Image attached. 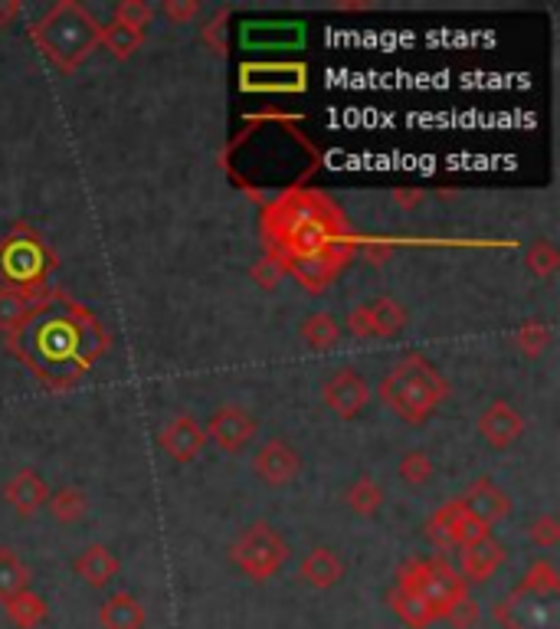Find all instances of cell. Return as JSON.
<instances>
[{
    "label": "cell",
    "instance_id": "1",
    "mask_svg": "<svg viewBox=\"0 0 560 629\" xmlns=\"http://www.w3.org/2000/svg\"><path fill=\"white\" fill-rule=\"evenodd\" d=\"M99 30L102 27L89 17V10H82L73 0H63V4L50 7L37 20L30 37L53 66L69 73V69H76L99 46Z\"/></svg>",
    "mask_w": 560,
    "mask_h": 629
},
{
    "label": "cell",
    "instance_id": "2",
    "mask_svg": "<svg viewBox=\"0 0 560 629\" xmlns=\"http://www.w3.org/2000/svg\"><path fill=\"white\" fill-rule=\"evenodd\" d=\"M446 394L449 384L443 381V374L420 354H410L400 364H393V371L380 384L384 403L407 423H423L446 400Z\"/></svg>",
    "mask_w": 560,
    "mask_h": 629
},
{
    "label": "cell",
    "instance_id": "3",
    "mask_svg": "<svg viewBox=\"0 0 560 629\" xmlns=\"http://www.w3.org/2000/svg\"><path fill=\"white\" fill-rule=\"evenodd\" d=\"M397 587L420 593V597L436 610L439 620H443L459 600L469 597V584L462 580L456 567L443 561V557H436V561H407V567H400Z\"/></svg>",
    "mask_w": 560,
    "mask_h": 629
},
{
    "label": "cell",
    "instance_id": "4",
    "mask_svg": "<svg viewBox=\"0 0 560 629\" xmlns=\"http://www.w3.org/2000/svg\"><path fill=\"white\" fill-rule=\"evenodd\" d=\"M233 561L246 577L269 580L282 571L285 561H289V544H285V538L272 525L256 521V525H249L240 538H236Z\"/></svg>",
    "mask_w": 560,
    "mask_h": 629
},
{
    "label": "cell",
    "instance_id": "5",
    "mask_svg": "<svg viewBox=\"0 0 560 629\" xmlns=\"http://www.w3.org/2000/svg\"><path fill=\"white\" fill-rule=\"evenodd\" d=\"M351 256V246H328L321 249V253H308V256H279L282 259V269L292 272L295 279L302 282L308 292H321L328 286L331 279H335V272L344 266V259Z\"/></svg>",
    "mask_w": 560,
    "mask_h": 629
},
{
    "label": "cell",
    "instance_id": "6",
    "mask_svg": "<svg viewBox=\"0 0 560 629\" xmlns=\"http://www.w3.org/2000/svg\"><path fill=\"white\" fill-rule=\"evenodd\" d=\"M426 534H433V541L439 548H466V544H472L475 538L488 534V528L462 502H449L430 518Z\"/></svg>",
    "mask_w": 560,
    "mask_h": 629
},
{
    "label": "cell",
    "instance_id": "7",
    "mask_svg": "<svg viewBox=\"0 0 560 629\" xmlns=\"http://www.w3.org/2000/svg\"><path fill=\"white\" fill-rule=\"evenodd\" d=\"M256 417L243 407H220L213 417L207 420L204 433L210 443H217L226 453H240L246 443H253L256 436Z\"/></svg>",
    "mask_w": 560,
    "mask_h": 629
},
{
    "label": "cell",
    "instance_id": "8",
    "mask_svg": "<svg viewBox=\"0 0 560 629\" xmlns=\"http://www.w3.org/2000/svg\"><path fill=\"white\" fill-rule=\"evenodd\" d=\"M253 472L272 489H279V485H289L302 472V456L285 439H269L253 459Z\"/></svg>",
    "mask_w": 560,
    "mask_h": 629
},
{
    "label": "cell",
    "instance_id": "9",
    "mask_svg": "<svg viewBox=\"0 0 560 629\" xmlns=\"http://www.w3.org/2000/svg\"><path fill=\"white\" fill-rule=\"evenodd\" d=\"M321 397H325V403L338 413V417L351 420L364 410L367 397H371V387H367V381L357 371L341 367V371L331 377L325 387H321Z\"/></svg>",
    "mask_w": 560,
    "mask_h": 629
},
{
    "label": "cell",
    "instance_id": "10",
    "mask_svg": "<svg viewBox=\"0 0 560 629\" xmlns=\"http://www.w3.org/2000/svg\"><path fill=\"white\" fill-rule=\"evenodd\" d=\"M161 449L177 462H190L200 456V449L207 446V433L194 417H174L158 436Z\"/></svg>",
    "mask_w": 560,
    "mask_h": 629
},
{
    "label": "cell",
    "instance_id": "11",
    "mask_svg": "<svg viewBox=\"0 0 560 629\" xmlns=\"http://www.w3.org/2000/svg\"><path fill=\"white\" fill-rule=\"evenodd\" d=\"M462 505L469 508V512L482 521V525H498V521H505L511 515V498L508 492H502L492 479H479L469 485V492L459 498Z\"/></svg>",
    "mask_w": 560,
    "mask_h": 629
},
{
    "label": "cell",
    "instance_id": "12",
    "mask_svg": "<svg viewBox=\"0 0 560 629\" xmlns=\"http://www.w3.org/2000/svg\"><path fill=\"white\" fill-rule=\"evenodd\" d=\"M521 430H524L521 413L511 407V403H505V400H495L492 407H488L479 417V433H482V439L492 449L511 446L521 436Z\"/></svg>",
    "mask_w": 560,
    "mask_h": 629
},
{
    "label": "cell",
    "instance_id": "13",
    "mask_svg": "<svg viewBox=\"0 0 560 629\" xmlns=\"http://www.w3.org/2000/svg\"><path fill=\"white\" fill-rule=\"evenodd\" d=\"M505 561V551H502V544H498L492 534H482V538H475L472 544H466L462 548V580H472V584H482V580H488L495 571H498V564Z\"/></svg>",
    "mask_w": 560,
    "mask_h": 629
},
{
    "label": "cell",
    "instance_id": "14",
    "mask_svg": "<svg viewBox=\"0 0 560 629\" xmlns=\"http://www.w3.org/2000/svg\"><path fill=\"white\" fill-rule=\"evenodd\" d=\"M43 249L40 240H23V243H7L4 246V272L14 282H23V286H30V282H37L43 276Z\"/></svg>",
    "mask_w": 560,
    "mask_h": 629
},
{
    "label": "cell",
    "instance_id": "15",
    "mask_svg": "<svg viewBox=\"0 0 560 629\" xmlns=\"http://www.w3.org/2000/svg\"><path fill=\"white\" fill-rule=\"evenodd\" d=\"M4 498L17 508L20 515H33L37 508L46 505V498H50V489H46V482L33 469H20L17 476L4 485Z\"/></svg>",
    "mask_w": 560,
    "mask_h": 629
},
{
    "label": "cell",
    "instance_id": "16",
    "mask_svg": "<svg viewBox=\"0 0 560 629\" xmlns=\"http://www.w3.org/2000/svg\"><path fill=\"white\" fill-rule=\"evenodd\" d=\"M102 629H145V607L135 600V593L118 590L99 607Z\"/></svg>",
    "mask_w": 560,
    "mask_h": 629
},
{
    "label": "cell",
    "instance_id": "17",
    "mask_svg": "<svg viewBox=\"0 0 560 629\" xmlns=\"http://www.w3.org/2000/svg\"><path fill=\"white\" fill-rule=\"evenodd\" d=\"M76 574L82 577V584L89 587H109L112 577L118 574V557L102 548V544H89L86 551L76 557Z\"/></svg>",
    "mask_w": 560,
    "mask_h": 629
},
{
    "label": "cell",
    "instance_id": "18",
    "mask_svg": "<svg viewBox=\"0 0 560 629\" xmlns=\"http://www.w3.org/2000/svg\"><path fill=\"white\" fill-rule=\"evenodd\" d=\"M341 577H344V564L331 548H312L302 561V580L315 590H331Z\"/></svg>",
    "mask_w": 560,
    "mask_h": 629
},
{
    "label": "cell",
    "instance_id": "19",
    "mask_svg": "<svg viewBox=\"0 0 560 629\" xmlns=\"http://www.w3.org/2000/svg\"><path fill=\"white\" fill-rule=\"evenodd\" d=\"M40 308L37 289H0V328L14 331Z\"/></svg>",
    "mask_w": 560,
    "mask_h": 629
},
{
    "label": "cell",
    "instance_id": "20",
    "mask_svg": "<svg viewBox=\"0 0 560 629\" xmlns=\"http://www.w3.org/2000/svg\"><path fill=\"white\" fill-rule=\"evenodd\" d=\"M390 607L410 629H423V626H430V623L439 620L430 603H426L420 593H413L407 587H393L390 590Z\"/></svg>",
    "mask_w": 560,
    "mask_h": 629
},
{
    "label": "cell",
    "instance_id": "21",
    "mask_svg": "<svg viewBox=\"0 0 560 629\" xmlns=\"http://www.w3.org/2000/svg\"><path fill=\"white\" fill-rule=\"evenodd\" d=\"M4 613H7V620L14 623L17 629H33V626H40L46 616H50V610H46V600L40 597V593H33L30 587L14 593L10 600H4Z\"/></svg>",
    "mask_w": 560,
    "mask_h": 629
},
{
    "label": "cell",
    "instance_id": "22",
    "mask_svg": "<svg viewBox=\"0 0 560 629\" xmlns=\"http://www.w3.org/2000/svg\"><path fill=\"white\" fill-rule=\"evenodd\" d=\"M367 322H371V335L374 338H390L407 325V308L400 302H393L390 295H380V299L367 302Z\"/></svg>",
    "mask_w": 560,
    "mask_h": 629
},
{
    "label": "cell",
    "instance_id": "23",
    "mask_svg": "<svg viewBox=\"0 0 560 629\" xmlns=\"http://www.w3.org/2000/svg\"><path fill=\"white\" fill-rule=\"evenodd\" d=\"M30 587V567L20 561L17 551L0 548V600H10L14 593Z\"/></svg>",
    "mask_w": 560,
    "mask_h": 629
},
{
    "label": "cell",
    "instance_id": "24",
    "mask_svg": "<svg viewBox=\"0 0 560 629\" xmlns=\"http://www.w3.org/2000/svg\"><path fill=\"white\" fill-rule=\"evenodd\" d=\"M46 502H50L53 518L63 521V525H76V521H82L89 512V495L82 489H59L56 495L46 498Z\"/></svg>",
    "mask_w": 560,
    "mask_h": 629
},
{
    "label": "cell",
    "instance_id": "25",
    "mask_svg": "<svg viewBox=\"0 0 560 629\" xmlns=\"http://www.w3.org/2000/svg\"><path fill=\"white\" fill-rule=\"evenodd\" d=\"M302 338H305L308 344H312V348L328 351V348H335V344H338L341 328H338V322H335V318H331L328 312H315V315H308V318H305Z\"/></svg>",
    "mask_w": 560,
    "mask_h": 629
},
{
    "label": "cell",
    "instance_id": "26",
    "mask_svg": "<svg viewBox=\"0 0 560 629\" xmlns=\"http://www.w3.org/2000/svg\"><path fill=\"white\" fill-rule=\"evenodd\" d=\"M348 505L354 508L357 515H374L377 508L384 505V489H380L371 476H361L348 489Z\"/></svg>",
    "mask_w": 560,
    "mask_h": 629
},
{
    "label": "cell",
    "instance_id": "27",
    "mask_svg": "<svg viewBox=\"0 0 560 629\" xmlns=\"http://www.w3.org/2000/svg\"><path fill=\"white\" fill-rule=\"evenodd\" d=\"M141 40H145V33L128 30V27H122V23H112V27L99 30V43L109 46V53L118 56V59H128L141 46Z\"/></svg>",
    "mask_w": 560,
    "mask_h": 629
},
{
    "label": "cell",
    "instance_id": "28",
    "mask_svg": "<svg viewBox=\"0 0 560 629\" xmlns=\"http://www.w3.org/2000/svg\"><path fill=\"white\" fill-rule=\"evenodd\" d=\"M515 344L524 358H538V354H544L547 344H551V331H547L544 322H524L515 335Z\"/></svg>",
    "mask_w": 560,
    "mask_h": 629
},
{
    "label": "cell",
    "instance_id": "29",
    "mask_svg": "<svg viewBox=\"0 0 560 629\" xmlns=\"http://www.w3.org/2000/svg\"><path fill=\"white\" fill-rule=\"evenodd\" d=\"M151 20H154V7L145 4V0H122V4L115 7V23H122L128 30L141 33Z\"/></svg>",
    "mask_w": 560,
    "mask_h": 629
},
{
    "label": "cell",
    "instance_id": "30",
    "mask_svg": "<svg viewBox=\"0 0 560 629\" xmlns=\"http://www.w3.org/2000/svg\"><path fill=\"white\" fill-rule=\"evenodd\" d=\"M521 590L541 593V597H554V593H557V571H554V564L551 561L531 564V571H528V577H524Z\"/></svg>",
    "mask_w": 560,
    "mask_h": 629
},
{
    "label": "cell",
    "instance_id": "31",
    "mask_svg": "<svg viewBox=\"0 0 560 629\" xmlns=\"http://www.w3.org/2000/svg\"><path fill=\"white\" fill-rule=\"evenodd\" d=\"M397 472H400V479L407 485H426L433 479V459L426 453H407L400 459Z\"/></svg>",
    "mask_w": 560,
    "mask_h": 629
},
{
    "label": "cell",
    "instance_id": "32",
    "mask_svg": "<svg viewBox=\"0 0 560 629\" xmlns=\"http://www.w3.org/2000/svg\"><path fill=\"white\" fill-rule=\"evenodd\" d=\"M524 263H528V269L534 272V276H551V272L557 269V263H560V256H557L554 243L538 240V243H534V246L528 249Z\"/></svg>",
    "mask_w": 560,
    "mask_h": 629
},
{
    "label": "cell",
    "instance_id": "33",
    "mask_svg": "<svg viewBox=\"0 0 560 629\" xmlns=\"http://www.w3.org/2000/svg\"><path fill=\"white\" fill-rule=\"evenodd\" d=\"M528 538L538 544V548H554V544L560 541V525H557V518L554 515H541V518H534L531 521V528H528Z\"/></svg>",
    "mask_w": 560,
    "mask_h": 629
},
{
    "label": "cell",
    "instance_id": "34",
    "mask_svg": "<svg viewBox=\"0 0 560 629\" xmlns=\"http://www.w3.org/2000/svg\"><path fill=\"white\" fill-rule=\"evenodd\" d=\"M282 276H285V269H282L279 256H266V259H259V263L253 266V279L259 282L262 289H276L282 282Z\"/></svg>",
    "mask_w": 560,
    "mask_h": 629
},
{
    "label": "cell",
    "instance_id": "35",
    "mask_svg": "<svg viewBox=\"0 0 560 629\" xmlns=\"http://www.w3.org/2000/svg\"><path fill=\"white\" fill-rule=\"evenodd\" d=\"M443 620H446V623H452L456 629H469L475 620H479V607H475V603L466 597V600H459L456 607H452V610L443 616Z\"/></svg>",
    "mask_w": 560,
    "mask_h": 629
},
{
    "label": "cell",
    "instance_id": "36",
    "mask_svg": "<svg viewBox=\"0 0 560 629\" xmlns=\"http://www.w3.org/2000/svg\"><path fill=\"white\" fill-rule=\"evenodd\" d=\"M161 10H164V17H171V20H177V23H184V20H190V17H197L200 4H194V0H187V4H177V0H168V4H164Z\"/></svg>",
    "mask_w": 560,
    "mask_h": 629
},
{
    "label": "cell",
    "instance_id": "37",
    "mask_svg": "<svg viewBox=\"0 0 560 629\" xmlns=\"http://www.w3.org/2000/svg\"><path fill=\"white\" fill-rule=\"evenodd\" d=\"M364 256H367V263H374V266L387 263V259L393 256V243H367Z\"/></svg>",
    "mask_w": 560,
    "mask_h": 629
},
{
    "label": "cell",
    "instance_id": "38",
    "mask_svg": "<svg viewBox=\"0 0 560 629\" xmlns=\"http://www.w3.org/2000/svg\"><path fill=\"white\" fill-rule=\"evenodd\" d=\"M423 191H397V194H393V200H397V204L400 207H407V210H413L416 204H423Z\"/></svg>",
    "mask_w": 560,
    "mask_h": 629
},
{
    "label": "cell",
    "instance_id": "39",
    "mask_svg": "<svg viewBox=\"0 0 560 629\" xmlns=\"http://www.w3.org/2000/svg\"><path fill=\"white\" fill-rule=\"evenodd\" d=\"M20 10H23L20 4H0V27H7V23L20 14Z\"/></svg>",
    "mask_w": 560,
    "mask_h": 629
}]
</instances>
